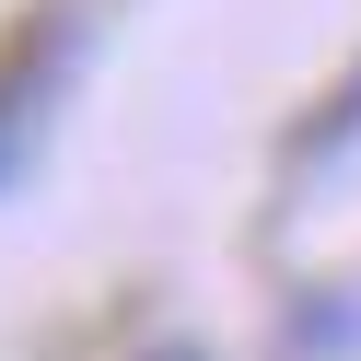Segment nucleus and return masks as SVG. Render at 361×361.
Wrapping results in <instances>:
<instances>
[{"mask_svg": "<svg viewBox=\"0 0 361 361\" xmlns=\"http://www.w3.org/2000/svg\"><path fill=\"white\" fill-rule=\"evenodd\" d=\"M152 361H198V350H152Z\"/></svg>", "mask_w": 361, "mask_h": 361, "instance_id": "obj_3", "label": "nucleus"}, {"mask_svg": "<svg viewBox=\"0 0 361 361\" xmlns=\"http://www.w3.org/2000/svg\"><path fill=\"white\" fill-rule=\"evenodd\" d=\"M35 117H47V47H24L12 71H0V187L24 175V152H35Z\"/></svg>", "mask_w": 361, "mask_h": 361, "instance_id": "obj_1", "label": "nucleus"}, {"mask_svg": "<svg viewBox=\"0 0 361 361\" xmlns=\"http://www.w3.org/2000/svg\"><path fill=\"white\" fill-rule=\"evenodd\" d=\"M338 140H361V82H350V94H338V117L314 128V152H338Z\"/></svg>", "mask_w": 361, "mask_h": 361, "instance_id": "obj_2", "label": "nucleus"}]
</instances>
